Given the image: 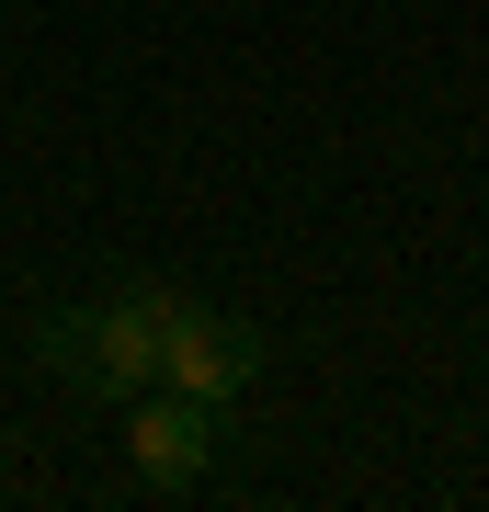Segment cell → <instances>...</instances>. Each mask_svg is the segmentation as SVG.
Wrapping results in <instances>:
<instances>
[{"instance_id":"2","label":"cell","mask_w":489,"mask_h":512,"mask_svg":"<svg viewBox=\"0 0 489 512\" xmlns=\"http://www.w3.org/2000/svg\"><path fill=\"white\" fill-rule=\"evenodd\" d=\"M262 353H273V342H262L251 319H228V308H182V319H171V342H160V387H182V399H217V410H228L239 387L262 376Z\"/></svg>"},{"instance_id":"1","label":"cell","mask_w":489,"mask_h":512,"mask_svg":"<svg viewBox=\"0 0 489 512\" xmlns=\"http://www.w3.org/2000/svg\"><path fill=\"white\" fill-rule=\"evenodd\" d=\"M182 308H194V296H171V285H126V296H103V308H46L35 319V365L57 387H80V399H137V387L160 376V342H171Z\"/></svg>"},{"instance_id":"3","label":"cell","mask_w":489,"mask_h":512,"mask_svg":"<svg viewBox=\"0 0 489 512\" xmlns=\"http://www.w3.org/2000/svg\"><path fill=\"white\" fill-rule=\"evenodd\" d=\"M126 467H137V490H160V501H182L205 467H217V399H137L126 410Z\"/></svg>"}]
</instances>
